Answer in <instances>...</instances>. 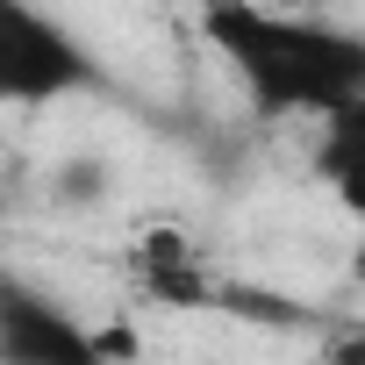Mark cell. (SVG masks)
<instances>
[{"instance_id":"1","label":"cell","mask_w":365,"mask_h":365,"mask_svg":"<svg viewBox=\"0 0 365 365\" xmlns=\"http://www.w3.org/2000/svg\"><path fill=\"white\" fill-rule=\"evenodd\" d=\"M201 36L230 58L258 115H336L365 101V36L322 15H272V8H208Z\"/></svg>"},{"instance_id":"5","label":"cell","mask_w":365,"mask_h":365,"mask_svg":"<svg viewBox=\"0 0 365 365\" xmlns=\"http://www.w3.org/2000/svg\"><path fill=\"white\" fill-rule=\"evenodd\" d=\"M315 172L329 179L336 194H351L365 208V101L322 115V143H315Z\"/></svg>"},{"instance_id":"2","label":"cell","mask_w":365,"mask_h":365,"mask_svg":"<svg viewBox=\"0 0 365 365\" xmlns=\"http://www.w3.org/2000/svg\"><path fill=\"white\" fill-rule=\"evenodd\" d=\"M93 86H108V72L65 22L22 8V0H0V101L43 108L65 93H93Z\"/></svg>"},{"instance_id":"4","label":"cell","mask_w":365,"mask_h":365,"mask_svg":"<svg viewBox=\"0 0 365 365\" xmlns=\"http://www.w3.org/2000/svg\"><path fill=\"white\" fill-rule=\"evenodd\" d=\"M0 365H115V329H93L29 279H8L0 287Z\"/></svg>"},{"instance_id":"8","label":"cell","mask_w":365,"mask_h":365,"mask_svg":"<svg viewBox=\"0 0 365 365\" xmlns=\"http://www.w3.org/2000/svg\"><path fill=\"white\" fill-rule=\"evenodd\" d=\"M351 287H365V230H358V244H351Z\"/></svg>"},{"instance_id":"6","label":"cell","mask_w":365,"mask_h":365,"mask_svg":"<svg viewBox=\"0 0 365 365\" xmlns=\"http://www.w3.org/2000/svg\"><path fill=\"white\" fill-rule=\"evenodd\" d=\"M101 194V165H65L58 172V201H93Z\"/></svg>"},{"instance_id":"3","label":"cell","mask_w":365,"mask_h":365,"mask_svg":"<svg viewBox=\"0 0 365 365\" xmlns=\"http://www.w3.org/2000/svg\"><path fill=\"white\" fill-rule=\"evenodd\" d=\"M129 272H136V287H143L150 301H165V308H230V315H258V322H308L294 301H272V294H258V287H244V279H222L179 230H143Z\"/></svg>"},{"instance_id":"7","label":"cell","mask_w":365,"mask_h":365,"mask_svg":"<svg viewBox=\"0 0 365 365\" xmlns=\"http://www.w3.org/2000/svg\"><path fill=\"white\" fill-rule=\"evenodd\" d=\"M322 365H365V322L344 329V336H329L322 344Z\"/></svg>"}]
</instances>
